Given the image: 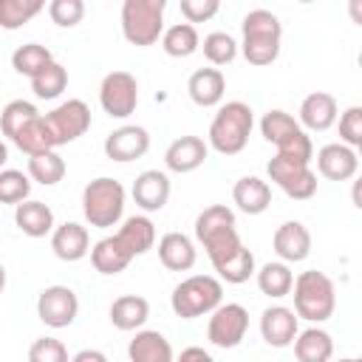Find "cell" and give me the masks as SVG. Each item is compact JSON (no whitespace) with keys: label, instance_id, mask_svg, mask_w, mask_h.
I'll return each mask as SVG.
<instances>
[{"label":"cell","instance_id":"3957f363","mask_svg":"<svg viewBox=\"0 0 362 362\" xmlns=\"http://www.w3.org/2000/svg\"><path fill=\"white\" fill-rule=\"evenodd\" d=\"M255 127V113L246 102L232 99L218 105V113L209 122V133H206V147H212L221 156H238L252 136Z\"/></svg>","mask_w":362,"mask_h":362},{"label":"cell","instance_id":"bcb514c9","mask_svg":"<svg viewBox=\"0 0 362 362\" xmlns=\"http://www.w3.org/2000/svg\"><path fill=\"white\" fill-rule=\"evenodd\" d=\"M175 362H218L209 351H204L201 345H189V348H184L178 356H175Z\"/></svg>","mask_w":362,"mask_h":362},{"label":"cell","instance_id":"277c9868","mask_svg":"<svg viewBox=\"0 0 362 362\" xmlns=\"http://www.w3.org/2000/svg\"><path fill=\"white\" fill-rule=\"evenodd\" d=\"M291 297H294V314L297 320H305L311 325H320L325 320H331L334 308H337V288H334V280L325 274V272H317V269H308V272H300L294 277V286H291Z\"/></svg>","mask_w":362,"mask_h":362},{"label":"cell","instance_id":"74e56055","mask_svg":"<svg viewBox=\"0 0 362 362\" xmlns=\"http://www.w3.org/2000/svg\"><path fill=\"white\" fill-rule=\"evenodd\" d=\"M65 88H68V71L57 59L31 79V90L37 99H57V96H62Z\"/></svg>","mask_w":362,"mask_h":362},{"label":"cell","instance_id":"e0dca14e","mask_svg":"<svg viewBox=\"0 0 362 362\" xmlns=\"http://www.w3.org/2000/svg\"><path fill=\"white\" fill-rule=\"evenodd\" d=\"M337 116H339V105L331 93L325 90H314L308 93L303 102H300V113H297V124L303 130H314V133H322L328 127L337 124Z\"/></svg>","mask_w":362,"mask_h":362},{"label":"cell","instance_id":"8d00e7d4","mask_svg":"<svg viewBox=\"0 0 362 362\" xmlns=\"http://www.w3.org/2000/svg\"><path fill=\"white\" fill-rule=\"evenodd\" d=\"M40 116V110H37V105L34 102H25V99H11L3 110H0V133L11 141L31 119H37Z\"/></svg>","mask_w":362,"mask_h":362},{"label":"cell","instance_id":"d6a6232c","mask_svg":"<svg viewBox=\"0 0 362 362\" xmlns=\"http://www.w3.org/2000/svg\"><path fill=\"white\" fill-rule=\"evenodd\" d=\"M11 144H14L17 150H23L25 156H37V153L57 150V147H54V139H51V133H48V127H45L42 113H40L37 119H31V122L11 139Z\"/></svg>","mask_w":362,"mask_h":362},{"label":"cell","instance_id":"f6af8a7d","mask_svg":"<svg viewBox=\"0 0 362 362\" xmlns=\"http://www.w3.org/2000/svg\"><path fill=\"white\" fill-rule=\"evenodd\" d=\"M221 3L218 0H181V14L184 20L192 25V23H206L218 14Z\"/></svg>","mask_w":362,"mask_h":362},{"label":"cell","instance_id":"7402d4cb","mask_svg":"<svg viewBox=\"0 0 362 362\" xmlns=\"http://www.w3.org/2000/svg\"><path fill=\"white\" fill-rule=\"evenodd\" d=\"M158 260L170 272H189L198 260L195 240L184 232H167L158 238Z\"/></svg>","mask_w":362,"mask_h":362},{"label":"cell","instance_id":"4fadbf2b","mask_svg":"<svg viewBox=\"0 0 362 362\" xmlns=\"http://www.w3.org/2000/svg\"><path fill=\"white\" fill-rule=\"evenodd\" d=\"M147 150H150V133L141 124H122V127L110 130L105 139V156L119 164L136 161Z\"/></svg>","mask_w":362,"mask_h":362},{"label":"cell","instance_id":"f35d334b","mask_svg":"<svg viewBox=\"0 0 362 362\" xmlns=\"http://www.w3.org/2000/svg\"><path fill=\"white\" fill-rule=\"evenodd\" d=\"M201 48H204V57L209 59L212 68L229 65V62H235V57H238V42H235V37L226 34V31H212V34H206L204 42H201Z\"/></svg>","mask_w":362,"mask_h":362},{"label":"cell","instance_id":"d4e9b609","mask_svg":"<svg viewBox=\"0 0 362 362\" xmlns=\"http://www.w3.org/2000/svg\"><path fill=\"white\" fill-rule=\"evenodd\" d=\"M116 240L130 252V257H139L156 246V223L147 215H130L122 221V226L113 232Z\"/></svg>","mask_w":362,"mask_h":362},{"label":"cell","instance_id":"484cf974","mask_svg":"<svg viewBox=\"0 0 362 362\" xmlns=\"http://www.w3.org/2000/svg\"><path fill=\"white\" fill-rule=\"evenodd\" d=\"M232 201H235V206H238L240 212H246V215H260V212H266L269 204H272V187H269V181H263V178H257V175H243V178H238L235 187H232Z\"/></svg>","mask_w":362,"mask_h":362},{"label":"cell","instance_id":"7dc6e473","mask_svg":"<svg viewBox=\"0 0 362 362\" xmlns=\"http://www.w3.org/2000/svg\"><path fill=\"white\" fill-rule=\"evenodd\" d=\"M71 362H110V359L99 348H82V351H76L71 356Z\"/></svg>","mask_w":362,"mask_h":362},{"label":"cell","instance_id":"52a82bcc","mask_svg":"<svg viewBox=\"0 0 362 362\" xmlns=\"http://www.w3.org/2000/svg\"><path fill=\"white\" fill-rule=\"evenodd\" d=\"M167 0H124L122 3V34L130 45H156L164 34Z\"/></svg>","mask_w":362,"mask_h":362},{"label":"cell","instance_id":"d6986e66","mask_svg":"<svg viewBox=\"0 0 362 362\" xmlns=\"http://www.w3.org/2000/svg\"><path fill=\"white\" fill-rule=\"evenodd\" d=\"M359 170V156L356 150L334 141V144H325L320 147L317 153V173L328 181H351Z\"/></svg>","mask_w":362,"mask_h":362},{"label":"cell","instance_id":"f1b7e54d","mask_svg":"<svg viewBox=\"0 0 362 362\" xmlns=\"http://www.w3.org/2000/svg\"><path fill=\"white\" fill-rule=\"evenodd\" d=\"M130 260H133L130 252L116 240V235H107V238H102L90 246V263L105 277H113V274L124 272L130 266Z\"/></svg>","mask_w":362,"mask_h":362},{"label":"cell","instance_id":"f907efd6","mask_svg":"<svg viewBox=\"0 0 362 362\" xmlns=\"http://www.w3.org/2000/svg\"><path fill=\"white\" fill-rule=\"evenodd\" d=\"M337 362H359L356 356H342V359H337Z\"/></svg>","mask_w":362,"mask_h":362},{"label":"cell","instance_id":"ba28073f","mask_svg":"<svg viewBox=\"0 0 362 362\" xmlns=\"http://www.w3.org/2000/svg\"><path fill=\"white\" fill-rule=\"evenodd\" d=\"M266 173H269V181L277 184L294 201H308L317 195V173L305 161L286 158V156L274 153L266 164Z\"/></svg>","mask_w":362,"mask_h":362},{"label":"cell","instance_id":"30bf717a","mask_svg":"<svg viewBox=\"0 0 362 362\" xmlns=\"http://www.w3.org/2000/svg\"><path fill=\"white\" fill-rule=\"evenodd\" d=\"M99 105L110 119H127L139 105V79L127 71L105 74L99 85Z\"/></svg>","mask_w":362,"mask_h":362},{"label":"cell","instance_id":"5bb4252c","mask_svg":"<svg viewBox=\"0 0 362 362\" xmlns=\"http://www.w3.org/2000/svg\"><path fill=\"white\" fill-rule=\"evenodd\" d=\"M170 192H173V184H170V175L164 170H144L136 175L133 181V201L141 212H161L170 201Z\"/></svg>","mask_w":362,"mask_h":362},{"label":"cell","instance_id":"6da1fadb","mask_svg":"<svg viewBox=\"0 0 362 362\" xmlns=\"http://www.w3.org/2000/svg\"><path fill=\"white\" fill-rule=\"evenodd\" d=\"M195 240L204 246L212 269L223 266L229 257H235L243 249V240L238 235L235 212L226 204H209L195 218Z\"/></svg>","mask_w":362,"mask_h":362},{"label":"cell","instance_id":"8fae6325","mask_svg":"<svg viewBox=\"0 0 362 362\" xmlns=\"http://www.w3.org/2000/svg\"><path fill=\"white\" fill-rule=\"evenodd\" d=\"M249 331V311L240 303H221L206 322V339L215 348H238Z\"/></svg>","mask_w":362,"mask_h":362},{"label":"cell","instance_id":"7c38bea8","mask_svg":"<svg viewBox=\"0 0 362 362\" xmlns=\"http://www.w3.org/2000/svg\"><path fill=\"white\" fill-rule=\"evenodd\" d=\"M79 314V297L71 286H45L37 297V317L48 328H68Z\"/></svg>","mask_w":362,"mask_h":362},{"label":"cell","instance_id":"44dd1931","mask_svg":"<svg viewBox=\"0 0 362 362\" xmlns=\"http://www.w3.org/2000/svg\"><path fill=\"white\" fill-rule=\"evenodd\" d=\"M187 93L198 107H218L226 93V76L221 68H198L187 79Z\"/></svg>","mask_w":362,"mask_h":362},{"label":"cell","instance_id":"5b68a950","mask_svg":"<svg viewBox=\"0 0 362 362\" xmlns=\"http://www.w3.org/2000/svg\"><path fill=\"white\" fill-rule=\"evenodd\" d=\"M124 201H127V192H124L122 181H116L110 175H99V178L88 181L82 189V215L90 226L110 229L122 221Z\"/></svg>","mask_w":362,"mask_h":362},{"label":"cell","instance_id":"ffe728a7","mask_svg":"<svg viewBox=\"0 0 362 362\" xmlns=\"http://www.w3.org/2000/svg\"><path fill=\"white\" fill-rule=\"evenodd\" d=\"M51 249L59 260L65 263H76L85 255H90V235L82 223L76 221H65L59 226H54L51 232Z\"/></svg>","mask_w":362,"mask_h":362},{"label":"cell","instance_id":"e575fe53","mask_svg":"<svg viewBox=\"0 0 362 362\" xmlns=\"http://www.w3.org/2000/svg\"><path fill=\"white\" fill-rule=\"evenodd\" d=\"M297 130H303L300 124H297V119L291 116V113H286V110H269V113H263V119H260V133H263V139L269 141V144H274V147H280V144H286Z\"/></svg>","mask_w":362,"mask_h":362},{"label":"cell","instance_id":"ac0fdd59","mask_svg":"<svg viewBox=\"0 0 362 362\" xmlns=\"http://www.w3.org/2000/svg\"><path fill=\"white\" fill-rule=\"evenodd\" d=\"M209 156V147L201 136H178L175 141H170V147L164 150V164L170 173H192L198 170Z\"/></svg>","mask_w":362,"mask_h":362},{"label":"cell","instance_id":"60d3db41","mask_svg":"<svg viewBox=\"0 0 362 362\" xmlns=\"http://www.w3.org/2000/svg\"><path fill=\"white\" fill-rule=\"evenodd\" d=\"M218 272V277H221V283H232V286H240V283H246L252 274H255V255L243 246L235 257H229L223 266H218L215 269Z\"/></svg>","mask_w":362,"mask_h":362},{"label":"cell","instance_id":"7a4b0ae2","mask_svg":"<svg viewBox=\"0 0 362 362\" xmlns=\"http://www.w3.org/2000/svg\"><path fill=\"white\" fill-rule=\"evenodd\" d=\"M240 54L249 65L255 68H263V65H272L277 57H280V42H283V25H280V17L269 8H252L243 14V23H240Z\"/></svg>","mask_w":362,"mask_h":362},{"label":"cell","instance_id":"9c48e42d","mask_svg":"<svg viewBox=\"0 0 362 362\" xmlns=\"http://www.w3.org/2000/svg\"><path fill=\"white\" fill-rule=\"evenodd\" d=\"M42 119H45V127L54 139V147H62V144H71V141H76L79 136L88 133L90 107L82 99H65L54 110H48Z\"/></svg>","mask_w":362,"mask_h":362},{"label":"cell","instance_id":"ab89813d","mask_svg":"<svg viewBox=\"0 0 362 362\" xmlns=\"http://www.w3.org/2000/svg\"><path fill=\"white\" fill-rule=\"evenodd\" d=\"M28 195H31V178H28V173L11 170V167L0 170V204L17 206V204L28 201Z\"/></svg>","mask_w":362,"mask_h":362},{"label":"cell","instance_id":"c3c4849f","mask_svg":"<svg viewBox=\"0 0 362 362\" xmlns=\"http://www.w3.org/2000/svg\"><path fill=\"white\" fill-rule=\"evenodd\" d=\"M8 161V144L0 139V170H3V164Z\"/></svg>","mask_w":362,"mask_h":362},{"label":"cell","instance_id":"cb8c5ba5","mask_svg":"<svg viewBox=\"0 0 362 362\" xmlns=\"http://www.w3.org/2000/svg\"><path fill=\"white\" fill-rule=\"evenodd\" d=\"M14 223L28 238H45L57 226L54 223V209L45 201H37V198H28V201L14 206Z\"/></svg>","mask_w":362,"mask_h":362},{"label":"cell","instance_id":"ee69618b","mask_svg":"<svg viewBox=\"0 0 362 362\" xmlns=\"http://www.w3.org/2000/svg\"><path fill=\"white\" fill-rule=\"evenodd\" d=\"M28 362H71V356L57 337H40L28 345Z\"/></svg>","mask_w":362,"mask_h":362},{"label":"cell","instance_id":"2e32d148","mask_svg":"<svg viewBox=\"0 0 362 362\" xmlns=\"http://www.w3.org/2000/svg\"><path fill=\"white\" fill-rule=\"evenodd\" d=\"M272 246L283 263H303L311 255V232L300 221H286L274 229Z\"/></svg>","mask_w":362,"mask_h":362},{"label":"cell","instance_id":"603a6c76","mask_svg":"<svg viewBox=\"0 0 362 362\" xmlns=\"http://www.w3.org/2000/svg\"><path fill=\"white\" fill-rule=\"evenodd\" d=\"M127 359L130 362H175L173 345L161 331L141 328L127 342Z\"/></svg>","mask_w":362,"mask_h":362},{"label":"cell","instance_id":"f546056e","mask_svg":"<svg viewBox=\"0 0 362 362\" xmlns=\"http://www.w3.org/2000/svg\"><path fill=\"white\" fill-rule=\"evenodd\" d=\"M255 277H257V288L266 297H272V300H280V297H288L291 294L294 272L283 260H269L266 266H260V272H255Z\"/></svg>","mask_w":362,"mask_h":362},{"label":"cell","instance_id":"4dcf8cb0","mask_svg":"<svg viewBox=\"0 0 362 362\" xmlns=\"http://www.w3.org/2000/svg\"><path fill=\"white\" fill-rule=\"evenodd\" d=\"M161 48H164L167 57H175V59L192 57V54L201 48L198 28L189 25V23H175V25L164 28V34H161Z\"/></svg>","mask_w":362,"mask_h":362},{"label":"cell","instance_id":"7bdbcfd3","mask_svg":"<svg viewBox=\"0 0 362 362\" xmlns=\"http://www.w3.org/2000/svg\"><path fill=\"white\" fill-rule=\"evenodd\" d=\"M339 144L356 150L362 147V107L351 105L339 113Z\"/></svg>","mask_w":362,"mask_h":362},{"label":"cell","instance_id":"836d02e7","mask_svg":"<svg viewBox=\"0 0 362 362\" xmlns=\"http://www.w3.org/2000/svg\"><path fill=\"white\" fill-rule=\"evenodd\" d=\"M28 178L42 184V187H54L65 178V161L57 150H48V153H37V156H28Z\"/></svg>","mask_w":362,"mask_h":362},{"label":"cell","instance_id":"b9f144b4","mask_svg":"<svg viewBox=\"0 0 362 362\" xmlns=\"http://www.w3.org/2000/svg\"><path fill=\"white\" fill-rule=\"evenodd\" d=\"M48 17L59 28H74L85 17V3L82 0H51L48 3Z\"/></svg>","mask_w":362,"mask_h":362},{"label":"cell","instance_id":"4316f807","mask_svg":"<svg viewBox=\"0 0 362 362\" xmlns=\"http://www.w3.org/2000/svg\"><path fill=\"white\" fill-rule=\"evenodd\" d=\"M291 345H294L297 362H331V356H334V339L320 325H308V328L297 331Z\"/></svg>","mask_w":362,"mask_h":362},{"label":"cell","instance_id":"d590c367","mask_svg":"<svg viewBox=\"0 0 362 362\" xmlns=\"http://www.w3.org/2000/svg\"><path fill=\"white\" fill-rule=\"evenodd\" d=\"M45 8L42 0H0V28L17 31Z\"/></svg>","mask_w":362,"mask_h":362},{"label":"cell","instance_id":"681fc988","mask_svg":"<svg viewBox=\"0 0 362 362\" xmlns=\"http://www.w3.org/2000/svg\"><path fill=\"white\" fill-rule=\"evenodd\" d=\"M3 288H6V266L0 263V294H3Z\"/></svg>","mask_w":362,"mask_h":362},{"label":"cell","instance_id":"83f0119b","mask_svg":"<svg viewBox=\"0 0 362 362\" xmlns=\"http://www.w3.org/2000/svg\"><path fill=\"white\" fill-rule=\"evenodd\" d=\"M110 322L119 331H141L150 317V303L141 294H122L110 303Z\"/></svg>","mask_w":362,"mask_h":362},{"label":"cell","instance_id":"1f68e13d","mask_svg":"<svg viewBox=\"0 0 362 362\" xmlns=\"http://www.w3.org/2000/svg\"><path fill=\"white\" fill-rule=\"evenodd\" d=\"M51 62H54V54H51L45 45H40V42H25V45L14 48V54H11V68H14L17 74L28 76V79H34V76H37L40 71H45Z\"/></svg>","mask_w":362,"mask_h":362},{"label":"cell","instance_id":"8992f818","mask_svg":"<svg viewBox=\"0 0 362 362\" xmlns=\"http://www.w3.org/2000/svg\"><path fill=\"white\" fill-rule=\"evenodd\" d=\"M221 303H223V283L212 274H189L170 294V308L181 320L212 314Z\"/></svg>","mask_w":362,"mask_h":362},{"label":"cell","instance_id":"9a60e30c","mask_svg":"<svg viewBox=\"0 0 362 362\" xmlns=\"http://www.w3.org/2000/svg\"><path fill=\"white\" fill-rule=\"evenodd\" d=\"M300 331V320L288 305H269L260 314V337L272 348H288Z\"/></svg>","mask_w":362,"mask_h":362}]
</instances>
